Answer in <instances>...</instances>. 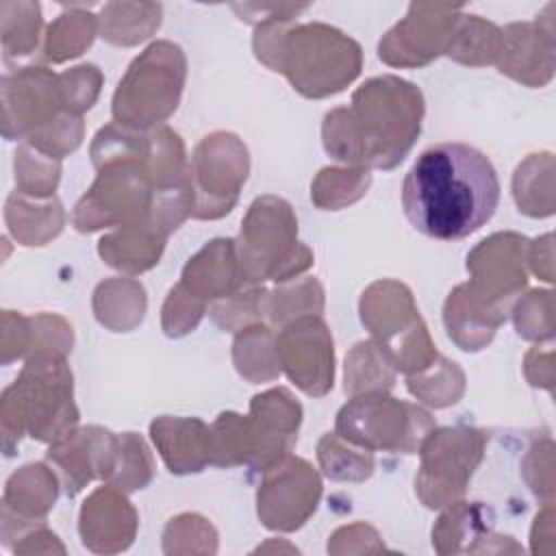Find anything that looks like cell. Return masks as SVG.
I'll return each mask as SVG.
<instances>
[{
  "label": "cell",
  "mask_w": 556,
  "mask_h": 556,
  "mask_svg": "<svg viewBox=\"0 0 556 556\" xmlns=\"http://www.w3.org/2000/svg\"><path fill=\"white\" fill-rule=\"evenodd\" d=\"M500 202L493 163L465 143L424 150L402 185V208L424 235L454 241L480 230Z\"/></svg>",
  "instance_id": "cell-1"
},
{
  "label": "cell",
  "mask_w": 556,
  "mask_h": 556,
  "mask_svg": "<svg viewBox=\"0 0 556 556\" xmlns=\"http://www.w3.org/2000/svg\"><path fill=\"white\" fill-rule=\"evenodd\" d=\"M421 117L424 96L413 83L376 76L354 91L350 106L326 113L324 148L352 167L391 169L417 141Z\"/></svg>",
  "instance_id": "cell-2"
},
{
  "label": "cell",
  "mask_w": 556,
  "mask_h": 556,
  "mask_svg": "<svg viewBox=\"0 0 556 556\" xmlns=\"http://www.w3.org/2000/svg\"><path fill=\"white\" fill-rule=\"evenodd\" d=\"M271 22L254 33V52L261 63L282 72L295 91L306 98H328L343 91L363 67L361 46L328 24Z\"/></svg>",
  "instance_id": "cell-3"
},
{
  "label": "cell",
  "mask_w": 556,
  "mask_h": 556,
  "mask_svg": "<svg viewBox=\"0 0 556 556\" xmlns=\"http://www.w3.org/2000/svg\"><path fill=\"white\" fill-rule=\"evenodd\" d=\"M78 410L72 391V371L63 354H33L20 378L2 393L4 450L28 432L37 441L54 443L76 428Z\"/></svg>",
  "instance_id": "cell-4"
},
{
  "label": "cell",
  "mask_w": 556,
  "mask_h": 556,
  "mask_svg": "<svg viewBox=\"0 0 556 556\" xmlns=\"http://www.w3.org/2000/svg\"><path fill=\"white\" fill-rule=\"evenodd\" d=\"M298 219L291 206L278 195L256 198L243 222L237 245L245 285H261L271 278L287 282L313 265V252L295 241Z\"/></svg>",
  "instance_id": "cell-5"
},
{
  "label": "cell",
  "mask_w": 556,
  "mask_h": 556,
  "mask_svg": "<svg viewBox=\"0 0 556 556\" xmlns=\"http://www.w3.org/2000/svg\"><path fill=\"white\" fill-rule=\"evenodd\" d=\"M187 76L182 50L172 41L148 46L122 76L113 96V119L132 130L163 124L178 106Z\"/></svg>",
  "instance_id": "cell-6"
},
{
  "label": "cell",
  "mask_w": 556,
  "mask_h": 556,
  "mask_svg": "<svg viewBox=\"0 0 556 556\" xmlns=\"http://www.w3.org/2000/svg\"><path fill=\"white\" fill-rule=\"evenodd\" d=\"M361 319L391 365L408 376L439 356L413 293L397 280H378L363 293Z\"/></svg>",
  "instance_id": "cell-7"
},
{
  "label": "cell",
  "mask_w": 556,
  "mask_h": 556,
  "mask_svg": "<svg viewBox=\"0 0 556 556\" xmlns=\"http://www.w3.org/2000/svg\"><path fill=\"white\" fill-rule=\"evenodd\" d=\"M434 430V419L417 404L395 400L387 391L352 395L339 410L334 432L369 452H419Z\"/></svg>",
  "instance_id": "cell-8"
},
{
  "label": "cell",
  "mask_w": 556,
  "mask_h": 556,
  "mask_svg": "<svg viewBox=\"0 0 556 556\" xmlns=\"http://www.w3.org/2000/svg\"><path fill=\"white\" fill-rule=\"evenodd\" d=\"M96 169L98 178L80 198L72 217L80 232L126 226L148 217L154 182L143 159H115Z\"/></svg>",
  "instance_id": "cell-9"
},
{
  "label": "cell",
  "mask_w": 556,
  "mask_h": 556,
  "mask_svg": "<svg viewBox=\"0 0 556 556\" xmlns=\"http://www.w3.org/2000/svg\"><path fill=\"white\" fill-rule=\"evenodd\" d=\"M486 432L476 428L432 430L421 443V471L415 478L419 500L443 508L463 497L467 482L482 460Z\"/></svg>",
  "instance_id": "cell-10"
},
{
  "label": "cell",
  "mask_w": 556,
  "mask_h": 556,
  "mask_svg": "<svg viewBox=\"0 0 556 556\" xmlns=\"http://www.w3.org/2000/svg\"><path fill=\"white\" fill-rule=\"evenodd\" d=\"M250 159L243 141L232 132L204 137L191 156L189 178L195 219H219L232 211L248 178Z\"/></svg>",
  "instance_id": "cell-11"
},
{
  "label": "cell",
  "mask_w": 556,
  "mask_h": 556,
  "mask_svg": "<svg viewBox=\"0 0 556 556\" xmlns=\"http://www.w3.org/2000/svg\"><path fill=\"white\" fill-rule=\"evenodd\" d=\"M526 261L528 239L517 232L491 235L467 256L471 295L502 321H506L508 304L528 282Z\"/></svg>",
  "instance_id": "cell-12"
},
{
  "label": "cell",
  "mask_w": 556,
  "mask_h": 556,
  "mask_svg": "<svg viewBox=\"0 0 556 556\" xmlns=\"http://www.w3.org/2000/svg\"><path fill=\"white\" fill-rule=\"evenodd\" d=\"M321 497V480L308 460L285 456L263 471L256 493L258 519L265 528L293 532L306 523Z\"/></svg>",
  "instance_id": "cell-13"
},
{
  "label": "cell",
  "mask_w": 556,
  "mask_h": 556,
  "mask_svg": "<svg viewBox=\"0 0 556 556\" xmlns=\"http://www.w3.org/2000/svg\"><path fill=\"white\" fill-rule=\"evenodd\" d=\"M280 367L304 393L321 397L332 389V334L319 315L298 317L276 334Z\"/></svg>",
  "instance_id": "cell-14"
},
{
  "label": "cell",
  "mask_w": 556,
  "mask_h": 556,
  "mask_svg": "<svg viewBox=\"0 0 556 556\" xmlns=\"http://www.w3.org/2000/svg\"><path fill=\"white\" fill-rule=\"evenodd\" d=\"M460 20V7L410 4L378 43V56L395 67H419L445 54L447 41Z\"/></svg>",
  "instance_id": "cell-15"
},
{
  "label": "cell",
  "mask_w": 556,
  "mask_h": 556,
  "mask_svg": "<svg viewBox=\"0 0 556 556\" xmlns=\"http://www.w3.org/2000/svg\"><path fill=\"white\" fill-rule=\"evenodd\" d=\"M65 106L59 76L46 67H20L2 76V132L7 139L33 135Z\"/></svg>",
  "instance_id": "cell-16"
},
{
  "label": "cell",
  "mask_w": 556,
  "mask_h": 556,
  "mask_svg": "<svg viewBox=\"0 0 556 556\" xmlns=\"http://www.w3.org/2000/svg\"><path fill=\"white\" fill-rule=\"evenodd\" d=\"M248 421L254 443L250 467L265 471L291 454L298 441L302 406L287 389H269L252 397Z\"/></svg>",
  "instance_id": "cell-17"
},
{
  "label": "cell",
  "mask_w": 556,
  "mask_h": 556,
  "mask_svg": "<svg viewBox=\"0 0 556 556\" xmlns=\"http://www.w3.org/2000/svg\"><path fill=\"white\" fill-rule=\"evenodd\" d=\"M554 4H547L545 15H536L532 22L508 24L504 33V46L497 59L502 74L528 87H543L554 76Z\"/></svg>",
  "instance_id": "cell-18"
},
{
  "label": "cell",
  "mask_w": 556,
  "mask_h": 556,
  "mask_svg": "<svg viewBox=\"0 0 556 556\" xmlns=\"http://www.w3.org/2000/svg\"><path fill=\"white\" fill-rule=\"evenodd\" d=\"M117 450V434L89 426L72 430L63 439L50 443L48 460L59 467L67 495L80 493L87 482L102 478L106 482Z\"/></svg>",
  "instance_id": "cell-19"
},
{
  "label": "cell",
  "mask_w": 556,
  "mask_h": 556,
  "mask_svg": "<svg viewBox=\"0 0 556 556\" xmlns=\"http://www.w3.org/2000/svg\"><path fill=\"white\" fill-rule=\"evenodd\" d=\"M137 513L115 486L96 489L83 504L78 530L83 545L98 554L126 549L137 532Z\"/></svg>",
  "instance_id": "cell-20"
},
{
  "label": "cell",
  "mask_w": 556,
  "mask_h": 556,
  "mask_svg": "<svg viewBox=\"0 0 556 556\" xmlns=\"http://www.w3.org/2000/svg\"><path fill=\"white\" fill-rule=\"evenodd\" d=\"M150 437L172 473H195L211 463V428L198 417H156Z\"/></svg>",
  "instance_id": "cell-21"
},
{
  "label": "cell",
  "mask_w": 556,
  "mask_h": 556,
  "mask_svg": "<svg viewBox=\"0 0 556 556\" xmlns=\"http://www.w3.org/2000/svg\"><path fill=\"white\" fill-rule=\"evenodd\" d=\"M180 285L200 300H224L245 282L237 256L235 239L208 241L182 269Z\"/></svg>",
  "instance_id": "cell-22"
},
{
  "label": "cell",
  "mask_w": 556,
  "mask_h": 556,
  "mask_svg": "<svg viewBox=\"0 0 556 556\" xmlns=\"http://www.w3.org/2000/svg\"><path fill=\"white\" fill-rule=\"evenodd\" d=\"M165 235L159 232L148 219L119 226L115 232L106 235L98 243V252L106 265L139 274L154 267L165 248Z\"/></svg>",
  "instance_id": "cell-23"
},
{
  "label": "cell",
  "mask_w": 556,
  "mask_h": 556,
  "mask_svg": "<svg viewBox=\"0 0 556 556\" xmlns=\"http://www.w3.org/2000/svg\"><path fill=\"white\" fill-rule=\"evenodd\" d=\"M443 321L450 339L465 352L482 350L493 339L495 328L504 324L471 295L467 285H458L447 295Z\"/></svg>",
  "instance_id": "cell-24"
},
{
  "label": "cell",
  "mask_w": 556,
  "mask_h": 556,
  "mask_svg": "<svg viewBox=\"0 0 556 556\" xmlns=\"http://www.w3.org/2000/svg\"><path fill=\"white\" fill-rule=\"evenodd\" d=\"M59 495L54 473L41 465H26L15 471L4 491V508H11L20 521L43 523L46 513L54 506Z\"/></svg>",
  "instance_id": "cell-25"
},
{
  "label": "cell",
  "mask_w": 556,
  "mask_h": 556,
  "mask_svg": "<svg viewBox=\"0 0 556 556\" xmlns=\"http://www.w3.org/2000/svg\"><path fill=\"white\" fill-rule=\"evenodd\" d=\"M495 534L484 523V508L480 502H454L439 517L432 530V545L439 554L460 552V541H471L467 552H489L486 541Z\"/></svg>",
  "instance_id": "cell-26"
},
{
  "label": "cell",
  "mask_w": 556,
  "mask_h": 556,
  "mask_svg": "<svg viewBox=\"0 0 556 556\" xmlns=\"http://www.w3.org/2000/svg\"><path fill=\"white\" fill-rule=\"evenodd\" d=\"M232 361L250 382H269L280 376V358L276 345V332L269 326L254 324L239 330L232 345Z\"/></svg>",
  "instance_id": "cell-27"
},
{
  "label": "cell",
  "mask_w": 556,
  "mask_h": 556,
  "mask_svg": "<svg viewBox=\"0 0 556 556\" xmlns=\"http://www.w3.org/2000/svg\"><path fill=\"white\" fill-rule=\"evenodd\" d=\"M504 46V33L480 15H460L445 54L465 65L497 63Z\"/></svg>",
  "instance_id": "cell-28"
},
{
  "label": "cell",
  "mask_w": 556,
  "mask_h": 556,
  "mask_svg": "<svg viewBox=\"0 0 556 556\" xmlns=\"http://www.w3.org/2000/svg\"><path fill=\"white\" fill-rule=\"evenodd\" d=\"M554 156L552 152L530 154L519 163L513 176V195L521 213L530 217H547L554 213Z\"/></svg>",
  "instance_id": "cell-29"
},
{
  "label": "cell",
  "mask_w": 556,
  "mask_h": 556,
  "mask_svg": "<svg viewBox=\"0 0 556 556\" xmlns=\"http://www.w3.org/2000/svg\"><path fill=\"white\" fill-rule=\"evenodd\" d=\"M122 295V280H106L100 282L93 293V311L102 326L124 332L137 326L143 319L146 311V291L139 282L128 280V287Z\"/></svg>",
  "instance_id": "cell-30"
},
{
  "label": "cell",
  "mask_w": 556,
  "mask_h": 556,
  "mask_svg": "<svg viewBox=\"0 0 556 556\" xmlns=\"http://www.w3.org/2000/svg\"><path fill=\"white\" fill-rule=\"evenodd\" d=\"M395 384V367L374 341H358L345 358V393L389 391Z\"/></svg>",
  "instance_id": "cell-31"
},
{
  "label": "cell",
  "mask_w": 556,
  "mask_h": 556,
  "mask_svg": "<svg viewBox=\"0 0 556 556\" xmlns=\"http://www.w3.org/2000/svg\"><path fill=\"white\" fill-rule=\"evenodd\" d=\"M63 206L52 195L43 202H30L24 193H11L7 200V224L17 241L35 245V226L39 224L48 239H54L63 228Z\"/></svg>",
  "instance_id": "cell-32"
},
{
  "label": "cell",
  "mask_w": 556,
  "mask_h": 556,
  "mask_svg": "<svg viewBox=\"0 0 556 556\" xmlns=\"http://www.w3.org/2000/svg\"><path fill=\"white\" fill-rule=\"evenodd\" d=\"M317 460L330 480L361 482L374 473V452L358 447L337 432H328L317 443Z\"/></svg>",
  "instance_id": "cell-33"
},
{
  "label": "cell",
  "mask_w": 556,
  "mask_h": 556,
  "mask_svg": "<svg viewBox=\"0 0 556 556\" xmlns=\"http://www.w3.org/2000/svg\"><path fill=\"white\" fill-rule=\"evenodd\" d=\"M406 387L415 397H419L428 406L443 408L458 402V397L463 395L465 374L456 363L437 356L428 367L410 374Z\"/></svg>",
  "instance_id": "cell-34"
},
{
  "label": "cell",
  "mask_w": 556,
  "mask_h": 556,
  "mask_svg": "<svg viewBox=\"0 0 556 556\" xmlns=\"http://www.w3.org/2000/svg\"><path fill=\"white\" fill-rule=\"evenodd\" d=\"M369 182L367 167H324L311 185V200L319 208L337 211L363 198Z\"/></svg>",
  "instance_id": "cell-35"
},
{
  "label": "cell",
  "mask_w": 556,
  "mask_h": 556,
  "mask_svg": "<svg viewBox=\"0 0 556 556\" xmlns=\"http://www.w3.org/2000/svg\"><path fill=\"white\" fill-rule=\"evenodd\" d=\"M254 454L250 421L237 413H222L211 426V465H250Z\"/></svg>",
  "instance_id": "cell-36"
},
{
  "label": "cell",
  "mask_w": 556,
  "mask_h": 556,
  "mask_svg": "<svg viewBox=\"0 0 556 556\" xmlns=\"http://www.w3.org/2000/svg\"><path fill=\"white\" fill-rule=\"evenodd\" d=\"M96 28L98 17L91 13L70 11L59 15V20L48 28L43 56L52 63H61L83 54V50L91 46Z\"/></svg>",
  "instance_id": "cell-37"
},
{
  "label": "cell",
  "mask_w": 556,
  "mask_h": 556,
  "mask_svg": "<svg viewBox=\"0 0 556 556\" xmlns=\"http://www.w3.org/2000/svg\"><path fill=\"white\" fill-rule=\"evenodd\" d=\"M152 471H154L152 456L143 439L135 432L119 434L115 463H113L111 476L106 478V484L119 489L122 493H130V491L143 489L152 480Z\"/></svg>",
  "instance_id": "cell-38"
},
{
  "label": "cell",
  "mask_w": 556,
  "mask_h": 556,
  "mask_svg": "<svg viewBox=\"0 0 556 556\" xmlns=\"http://www.w3.org/2000/svg\"><path fill=\"white\" fill-rule=\"evenodd\" d=\"M324 308V289L315 278L293 285L280 282L276 291H267V319L271 324H289L298 317L319 315Z\"/></svg>",
  "instance_id": "cell-39"
},
{
  "label": "cell",
  "mask_w": 556,
  "mask_h": 556,
  "mask_svg": "<svg viewBox=\"0 0 556 556\" xmlns=\"http://www.w3.org/2000/svg\"><path fill=\"white\" fill-rule=\"evenodd\" d=\"M148 9H150V4H137L135 15H126L128 13L126 4H122V11L126 15V17H122L117 4H106L102 9V15L98 17L102 37L115 46H135L139 41H143L161 24V4L152 13L141 15Z\"/></svg>",
  "instance_id": "cell-40"
},
{
  "label": "cell",
  "mask_w": 556,
  "mask_h": 556,
  "mask_svg": "<svg viewBox=\"0 0 556 556\" xmlns=\"http://www.w3.org/2000/svg\"><path fill=\"white\" fill-rule=\"evenodd\" d=\"M59 161L24 143L15 152V180L20 193L30 198H52L59 182Z\"/></svg>",
  "instance_id": "cell-41"
},
{
  "label": "cell",
  "mask_w": 556,
  "mask_h": 556,
  "mask_svg": "<svg viewBox=\"0 0 556 556\" xmlns=\"http://www.w3.org/2000/svg\"><path fill=\"white\" fill-rule=\"evenodd\" d=\"M208 313L219 328L239 332L267 317V291L263 287H252L248 291L239 289L224 300H215Z\"/></svg>",
  "instance_id": "cell-42"
},
{
  "label": "cell",
  "mask_w": 556,
  "mask_h": 556,
  "mask_svg": "<svg viewBox=\"0 0 556 556\" xmlns=\"http://www.w3.org/2000/svg\"><path fill=\"white\" fill-rule=\"evenodd\" d=\"M195 539L204 552L213 554L217 549V534L213 530V526L202 519L200 515H178L174 519H169L165 532H163V552L165 554H174V552H198L195 543L191 541Z\"/></svg>",
  "instance_id": "cell-43"
},
{
  "label": "cell",
  "mask_w": 556,
  "mask_h": 556,
  "mask_svg": "<svg viewBox=\"0 0 556 556\" xmlns=\"http://www.w3.org/2000/svg\"><path fill=\"white\" fill-rule=\"evenodd\" d=\"M83 139V122L74 113H61L56 119L46 124L43 128L35 130L26 143L37 148L39 152L52 156V159H63L65 154L74 152L80 146Z\"/></svg>",
  "instance_id": "cell-44"
},
{
  "label": "cell",
  "mask_w": 556,
  "mask_h": 556,
  "mask_svg": "<svg viewBox=\"0 0 556 556\" xmlns=\"http://www.w3.org/2000/svg\"><path fill=\"white\" fill-rule=\"evenodd\" d=\"M515 326L519 337L530 341H545L554 334L552 321V291L534 289L515 306Z\"/></svg>",
  "instance_id": "cell-45"
},
{
  "label": "cell",
  "mask_w": 556,
  "mask_h": 556,
  "mask_svg": "<svg viewBox=\"0 0 556 556\" xmlns=\"http://www.w3.org/2000/svg\"><path fill=\"white\" fill-rule=\"evenodd\" d=\"M59 83H61V91H63L65 111L78 115V113L91 109V104L96 102V98L100 93V85H102V74L96 65L85 63V65L63 72L59 76Z\"/></svg>",
  "instance_id": "cell-46"
},
{
  "label": "cell",
  "mask_w": 556,
  "mask_h": 556,
  "mask_svg": "<svg viewBox=\"0 0 556 556\" xmlns=\"http://www.w3.org/2000/svg\"><path fill=\"white\" fill-rule=\"evenodd\" d=\"M206 302L189 293L180 282L172 287L163 304V330L167 337H182L191 332L202 319Z\"/></svg>",
  "instance_id": "cell-47"
},
{
  "label": "cell",
  "mask_w": 556,
  "mask_h": 556,
  "mask_svg": "<svg viewBox=\"0 0 556 556\" xmlns=\"http://www.w3.org/2000/svg\"><path fill=\"white\" fill-rule=\"evenodd\" d=\"M528 263L532 271L543 278L545 282H552L554 271H552V235L539 237L532 245H528Z\"/></svg>",
  "instance_id": "cell-48"
}]
</instances>
